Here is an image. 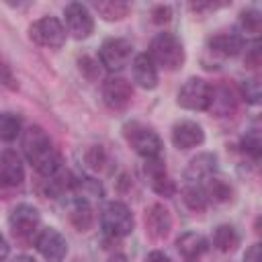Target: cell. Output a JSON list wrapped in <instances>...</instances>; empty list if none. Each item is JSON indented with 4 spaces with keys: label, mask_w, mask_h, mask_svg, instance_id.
Segmentation results:
<instances>
[{
    "label": "cell",
    "mask_w": 262,
    "mask_h": 262,
    "mask_svg": "<svg viewBox=\"0 0 262 262\" xmlns=\"http://www.w3.org/2000/svg\"><path fill=\"white\" fill-rule=\"evenodd\" d=\"M25 180V168L16 151L6 149L0 154V184L18 186Z\"/></svg>",
    "instance_id": "5bb4252c"
},
{
    "label": "cell",
    "mask_w": 262,
    "mask_h": 262,
    "mask_svg": "<svg viewBox=\"0 0 262 262\" xmlns=\"http://www.w3.org/2000/svg\"><path fill=\"white\" fill-rule=\"evenodd\" d=\"M178 104L188 111H207L211 102V86L201 78H188L178 90Z\"/></svg>",
    "instance_id": "52a82bcc"
},
{
    "label": "cell",
    "mask_w": 262,
    "mask_h": 262,
    "mask_svg": "<svg viewBox=\"0 0 262 262\" xmlns=\"http://www.w3.org/2000/svg\"><path fill=\"white\" fill-rule=\"evenodd\" d=\"M23 151L27 160L35 166V170L45 178H51L61 168L59 151L53 147L49 135L39 125H31L23 133Z\"/></svg>",
    "instance_id": "6da1fadb"
},
{
    "label": "cell",
    "mask_w": 262,
    "mask_h": 262,
    "mask_svg": "<svg viewBox=\"0 0 262 262\" xmlns=\"http://www.w3.org/2000/svg\"><path fill=\"white\" fill-rule=\"evenodd\" d=\"M182 199H184V205L188 209H192V211H203L209 205V199H207L205 188L201 184H188V186H184Z\"/></svg>",
    "instance_id": "cb8c5ba5"
},
{
    "label": "cell",
    "mask_w": 262,
    "mask_h": 262,
    "mask_svg": "<svg viewBox=\"0 0 262 262\" xmlns=\"http://www.w3.org/2000/svg\"><path fill=\"white\" fill-rule=\"evenodd\" d=\"M0 84L6 86L8 90H16V80H14V74L10 70V66L0 57Z\"/></svg>",
    "instance_id": "1f68e13d"
},
{
    "label": "cell",
    "mask_w": 262,
    "mask_h": 262,
    "mask_svg": "<svg viewBox=\"0 0 262 262\" xmlns=\"http://www.w3.org/2000/svg\"><path fill=\"white\" fill-rule=\"evenodd\" d=\"M92 219H94V215H92V207L88 205V201L76 199V201L70 205V221H72V225H74L78 231L90 229Z\"/></svg>",
    "instance_id": "d6986e66"
},
{
    "label": "cell",
    "mask_w": 262,
    "mask_h": 262,
    "mask_svg": "<svg viewBox=\"0 0 262 262\" xmlns=\"http://www.w3.org/2000/svg\"><path fill=\"white\" fill-rule=\"evenodd\" d=\"M72 188L78 192V199H100L102 196V184L98 182V180H94V178H86V176H82V178H76L74 182H72Z\"/></svg>",
    "instance_id": "d4e9b609"
},
{
    "label": "cell",
    "mask_w": 262,
    "mask_h": 262,
    "mask_svg": "<svg viewBox=\"0 0 262 262\" xmlns=\"http://www.w3.org/2000/svg\"><path fill=\"white\" fill-rule=\"evenodd\" d=\"M239 27L246 31V33H252V35H258L260 33V27H262V16L256 8H248V10H242L239 14Z\"/></svg>",
    "instance_id": "83f0119b"
},
{
    "label": "cell",
    "mask_w": 262,
    "mask_h": 262,
    "mask_svg": "<svg viewBox=\"0 0 262 262\" xmlns=\"http://www.w3.org/2000/svg\"><path fill=\"white\" fill-rule=\"evenodd\" d=\"M147 55L151 57L156 68L162 66L164 70H178L184 63V47L180 39L172 33H158L151 39Z\"/></svg>",
    "instance_id": "7a4b0ae2"
},
{
    "label": "cell",
    "mask_w": 262,
    "mask_h": 262,
    "mask_svg": "<svg viewBox=\"0 0 262 262\" xmlns=\"http://www.w3.org/2000/svg\"><path fill=\"white\" fill-rule=\"evenodd\" d=\"M233 108H235V100H233V94L229 88H225V86L211 88V102H209L207 111H213L217 115H229Z\"/></svg>",
    "instance_id": "ffe728a7"
},
{
    "label": "cell",
    "mask_w": 262,
    "mask_h": 262,
    "mask_svg": "<svg viewBox=\"0 0 262 262\" xmlns=\"http://www.w3.org/2000/svg\"><path fill=\"white\" fill-rule=\"evenodd\" d=\"M8 256V244H6V239H4V235L0 233V262L4 260Z\"/></svg>",
    "instance_id": "8d00e7d4"
},
{
    "label": "cell",
    "mask_w": 262,
    "mask_h": 262,
    "mask_svg": "<svg viewBox=\"0 0 262 262\" xmlns=\"http://www.w3.org/2000/svg\"><path fill=\"white\" fill-rule=\"evenodd\" d=\"M244 260L246 262H262V246L260 244H254L246 250L244 254Z\"/></svg>",
    "instance_id": "836d02e7"
},
{
    "label": "cell",
    "mask_w": 262,
    "mask_h": 262,
    "mask_svg": "<svg viewBox=\"0 0 262 262\" xmlns=\"http://www.w3.org/2000/svg\"><path fill=\"white\" fill-rule=\"evenodd\" d=\"M217 170V156L215 154H199L196 158L190 160L184 176L186 180H190L192 184H196L199 180H209Z\"/></svg>",
    "instance_id": "e0dca14e"
},
{
    "label": "cell",
    "mask_w": 262,
    "mask_h": 262,
    "mask_svg": "<svg viewBox=\"0 0 262 262\" xmlns=\"http://www.w3.org/2000/svg\"><path fill=\"white\" fill-rule=\"evenodd\" d=\"M123 135H125L127 143L141 158H145V160L162 158V147L164 145H162L160 135L151 127H147V125H143L139 121H129V123L123 125Z\"/></svg>",
    "instance_id": "3957f363"
},
{
    "label": "cell",
    "mask_w": 262,
    "mask_h": 262,
    "mask_svg": "<svg viewBox=\"0 0 262 262\" xmlns=\"http://www.w3.org/2000/svg\"><path fill=\"white\" fill-rule=\"evenodd\" d=\"M176 248L184 262H199L201 256L209 250V242L201 233L186 231L176 239Z\"/></svg>",
    "instance_id": "9a60e30c"
},
{
    "label": "cell",
    "mask_w": 262,
    "mask_h": 262,
    "mask_svg": "<svg viewBox=\"0 0 262 262\" xmlns=\"http://www.w3.org/2000/svg\"><path fill=\"white\" fill-rule=\"evenodd\" d=\"M244 61H246L248 68H258V63H260V45H258V43H254V45L248 49Z\"/></svg>",
    "instance_id": "d6a6232c"
},
{
    "label": "cell",
    "mask_w": 262,
    "mask_h": 262,
    "mask_svg": "<svg viewBox=\"0 0 262 262\" xmlns=\"http://www.w3.org/2000/svg\"><path fill=\"white\" fill-rule=\"evenodd\" d=\"M35 246H37L39 254L45 260H49V262H61L66 258V254H68V242H66V237L57 229H53V227H45L37 235Z\"/></svg>",
    "instance_id": "ba28073f"
},
{
    "label": "cell",
    "mask_w": 262,
    "mask_h": 262,
    "mask_svg": "<svg viewBox=\"0 0 262 262\" xmlns=\"http://www.w3.org/2000/svg\"><path fill=\"white\" fill-rule=\"evenodd\" d=\"M151 16H154L156 23H168L170 16H172V10H170L168 6H156V8L151 10Z\"/></svg>",
    "instance_id": "e575fe53"
},
{
    "label": "cell",
    "mask_w": 262,
    "mask_h": 262,
    "mask_svg": "<svg viewBox=\"0 0 262 262\" xmlns=\"http://www.w3.org/2000/svg\"><path fill=\"white\" fill-rule=\"evenodd\" d=\"M133 80L141 86V88H156L158 86V68L151 61V57L147 53H139L133 59Z\"/></svg>",
    "instance_id": "2e32d148"
},
{
    "label": "cell",
    "mask_w": 262,
    "mask_h": 262,
    "mask_svg": "<svg viewBox=\"0 0 262 262\" xmlns=\"http://www.w3.org/2000/svg\"><path fill=\"white\" fill-rule=\"evenodd\" d=\"M20 133V117L14 113H0V139L12 141Z\"/></svg>",
    "instance_id": "484cf974"
},
{
    "label": "cell",
    "mask_w": 262,
    "mask_h": 262,
    "mask_svg": "<svg viewBox=\"0 0 262 262\" xmlns=\"http://www.w3.org/2000/svg\"><path fill=\"white\" fill-rule=\"evenodd\" d=\"M205 139V133H203V127L194 121H180L172 127V143L178 147V149H190V147H196L201 145Z\"/></svg>",
    "instance_id": "4fadbf2b"
},
{
    "label": "cell",
    "mask_w": 262,
    "mask_h": 262,
    "mask_svg": "<svg viewBox=\"0 0 262 262\" xmlns=\"http://www.w3.org/2000/svg\"><path fill=\"white\" fill-rule=\"evenodd\" d=\"M66 14V27H68V33H72V37L76 39H86L92 29H94V20H92V14L90 10L80 4V2H70L63 10Z\"/></svg>",
    "instance_id": "9c48e42d"
},
{
    "label": "cell",
    "mask_w": 262,
    "mask_h": 262,
    "mask_svg": "<svg viewBox=\"0 0 262 262\" xmlns=\"http://www.w3.org/2000/svg\"><path fill=\"white\" fill-rule=\"evenodd\" d=\"M29 37L41 45V47H49V49H57L66 43V29L59 23V18L55 16H43L39 20H35L29 27Z\"/></svg>",
    "instance_id": "5b68a950"
},
{
    "label": "cell",
    "mask_w": 262,
    "mask_h": 262,
    "mask_svg": "<svg viewBox=\"0 0 262 262\" xmlns=\"http://www.w3.org/2000/svg\"><path fill=\"white\" fill-rule=\"evenodd\" d=\"M242 149L252 158L258 160L262 154V139H260V131L258 129H250L244 137H242Z\"/></svg>",
    "instance_id": "4316f807"
},
{
    "label": "cell",
    "mask_w": 262,
    "mask_h": 262,
    "mask_svg": "<svg viewBox=\"0 0 262 262\" xmlns=\"http://www.w3.org/2000/svg\"><path fill=\"white\" fill-rule=\"evenodd\" d=\"M100 225H102V231L111 237H123L127 233L133 231V215L129 211L127 205L119 203V201H113L108 203L102 213H100Z\"/></svg>",
    "instance_id": "277c9868"
},
{
    "label": "cell",
    "mask_w": 262,
    "mask_h": 262,
    "mask_svg": "<svg viewBox=\"0 0 262 262\" xmlns=\"http://www.w3.org/2000/svg\"><path fill=\"white\" fill-rule=\"evenodd\" d=\"M102 98L113 111H123L133 98V86L125 78L113 76L102 84Z\"/></svg>",
    "instance_id": "30bf717a"
},
{
    "label": "cell",
    "mask_w": 262,
    "mask_h": 262,
    "mask_svg": "<svg viewBox=\"0 0 262 262\" xmlns=\"http://www.w3.org/2000/svg\"><path fill=\"white\" fill-rule=\"evenodd\" d=\"M94 8L98 10V14H100L104 20H121V18L127 16V12H129V4H127V2H119V0L96 2Z\"/></svg>",
    "instance_id": "603a6c76"
},
{
    "label": "cell",
    "mask_w": 262,
    "mask_h": 262,
    "mask_svg": "<svg viewBox=\"0 0 262 262\" xmlns=\"http://www.w3.org/2000/svg\"><path fill=\"white\" fill-rule=\"evenodd\" d=\"M108 262H127V258L125 256H113Z\"/></svg>",
    "instance_id": "f35d334b"
},
{
    "label": "cell",
    "mask_w": 262,
    "mask_h": 262,
    "mask_svg": "<svg viewBox=\"0 0 262 262\" xmlns=\"http://www.w3.org/2000/svg\"><path fill=\"white\" fill-rule=\"evenodd\" d=\"M203 188H205L207 199L213 201V203H227L233 196V188L225 180H221V178H213L211 176L209 182H207V186H203Z\"/></svg>",
    "instance_id": "7402d4cb"
},
{
    "label": "cell",
    "mask_w": 262,
    "mask_h": 262,
    "mask_svg": "<svg viewBox=\"0 0 262 262\" xmlns=\"http://www.w3.org/2000/svg\"><path fill=\"white\" fill-rule=\"evenodd\" d=\"M8 221H10L12 233H14L16 237H20V239H27V237H31V235L35 233V229L39 227V211H37L33 205L23 203V205H18V207L12 209Z\"/></svg>",
    "instance_id": "8fae6325"
},
{
    "label": "cell",
    "mask_w": 262,
    "mask_h": 262,
    "mask_svg": "<svg viewBox=\"0 0 262 262\" xmlns=\"http://www.w3.org/2000/svg\"><path fill=\"white\" fill-rule=\"evenodd\" d=\"M145 262H172V260H170L164 252H158V250H156V252H149V254H147Z\"/></svg>",
    "instance_id": "d590c367"
},
{
    "label": "cell",
    "mask_w": 262,
    "mask_h": 262,
    "mask_svg": "<svg viewBox=\"0 0 262 262\" xmlns=\"http://www.w3.org/2000/svg\"><path fill=\"white\" fill-rule=\"evenodd\" d=\"M84 160H86V164H88L92 170H100V168L106 164V154H104V149H102L100 145H92V147L86 151Z\"/></svg>",
    "instance_id": "f546056e"
},
{
    "label": "cell",
    "mask_w": 262,
    "mask_h": 262,
    "mask_svg": "<svg viewBox=\"0 0 262 262\" xmlns=\"http://www.w3.org/2000/svg\"><path fill=\"white\" fill-rule=\"evenodd\" d=\"M242 94H244V98H246L250 104H258V102H260V96H262L258 78H248V80H244V82H242Z\"/></svg>",
    "instance_id": "f1b7e54d"
},
{
    "label": "cell",
    "mask_w": 262,
    "mask_h": 262,
    "mask_svg": "<svg viewBox=\"0 0 262 262\" xmlns=\"http://www.w3.org/2000/svg\"><path fill=\"white\" fill-rule=\"evenodd\" d=\"M172 229V217H170V211L156 203L151 207H147L145 211V231L151 239H164Z\"/></svg>",
    "instance_id": "7c38bea8"
},
{
    "label": "cell",
    "mask_w": 262,
    "mask_h": 262,
    "mask_svg": "<svg viewBox=\"0 0 262 262\" xmlns=\"http://www.w3.org/2000/svg\"><path fill=\"white\" fill-rule=\"evenodd\" d=\"M12 262H35V260H33L31 256H16Z\"/></svg>",
    "instance_id": "74e56055"
},
{
    "label": "cell",
    "mask_w": 262,
    "mask_h": 262,
    "mask_svg": "<svg viewBox=\"0 0 262 262\" xmlns=\"http://www.w3.org/2000/svg\"><path fill=\"white\" fill-rule=\"evenodd\" d=\"M131 53H133V45L127 39L108 37V39L102 41V45L98 49V59L106 70L117 72V70H123L129 63Z\"/></svg>",
    "instance_id": "8992f818"
},
{
    "label": "cell",
    "mask_w": 262,
    "mask_h": 262,
    "mask_svg": "<svg viewBox=\"0 0 262 262\" xmlns=\"http://www.w3.org/2000/svg\"><path fill=\"white\" fill-rule=\"evenodd\" d=\"M78 66H80V72L88 78V80H96L100 76V68H98V61H94L92 57L84 55L78 59Z\"/></svg>",
    "instance_id": "4dcf8cb0"
},
{
    "label": "cell",
    "mask_w": 262,
    "mask_h": 262,
    "mask_svg": "<svg viewBox=\"0 0 262 262\" xmlns=\"http://www.w3.org/2000/svg\"><path fill=\"white\" fill-rule=\"evenodd\" d=\"M209 51L221 57H233L244 49V39L235 33H219L209 39Z\"/></svg>",
    "instance_id": "ac0fdd59"
},
{
    "label": "cell",
    "mask_w": 262,
    "mask_h": 262,
    "mask_svg": "<svg viewBox=\"0 0 262 262\" xmlns=\"http://www.w3.org/2000/svg\"><path fill=\"white\" fill-rule=\"evenodd\" d=\"M213 246L221 252H233L239 246V233L233 225H219L213 231Z\"/></svg>",
    "instance_id": "44dd1931"
}]
</instances>
